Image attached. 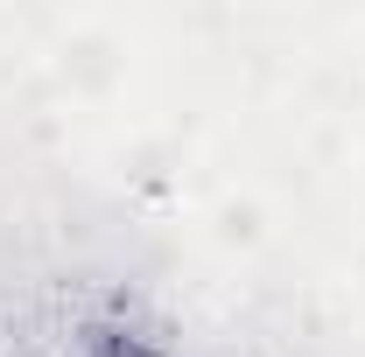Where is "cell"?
<instances>
[{"label": "cell", "mask_w": 365, "mask_h": 357, "mask_svg": "<svg viewBox=\"0 0 365 357\" xmlns=\"http://www.w3.org/2000/svg\"><path fill=\"white\" fill-rule=\"evenodd\" d=\"M78 357H155V351H148L140 336H91Z\"/></svg>", "instance_id": "6da1fadb"}]
</instances>
